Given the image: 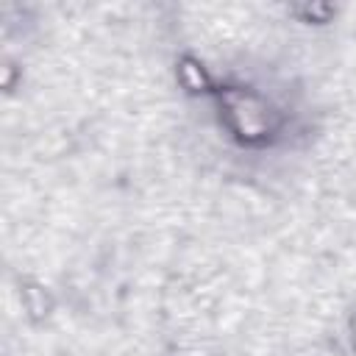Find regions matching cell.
<instances>
[{"label":"cell","instance_id":"6da1fadb","mask_svg":"<svg viewBox=\"0 0 356 356\" xmlns=\"http://www.w3.org/2000/svg\"><path fill=\"white\" fill-rule=\"evenodd\" d=\"M220 114L228 131L242 145H261L278 131L275 108L253 89H225L220 92Z\"/></svg>","mask_w":356,"mask_h":356}]
</instances>
